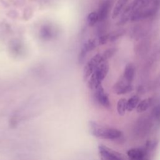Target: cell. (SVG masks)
<instances>
[{
  "instance_id": "e0dca14e",
  "label": "cell",
  "mask_w": 160,
  "mask_h": 160,
  "mask_svg": "<svg viewBox=\"0 0 160 160\" xmlns=\"http://www.w3.org/2000/svg\"><path fill=\"white\" fill-rule=\"evenodd\" d=\"M152 119L158 124H160V102L157 104L151 112Z\"/></svg>"
},
{
  "instance_id": "ac0fdd59",
  "label": "cell",
  "mask_w": 160,
  "mask_h": 160,
  "mask_svg": "<svg viewBox=\"0 0 160 160\" xmlns=\"http://www.w3.org/2000/svg\"><path fill=\"white\" fill-rule=\"evenodd\" d=\"M117 50L118 49L116 48H109V49L106 50L103 52V54H101V57H102V59L103 62L106 61L108 59L114 56V54L116 52Z\"/></svg>"
},
{
  "instance_id": "52a82bcc",
  "label": "cell",
  "mask_w": 160,
  "mask_h": 160,
  "mask_svg": "<svg viewBox=\"0 0 160 160\" xmlns=\"http://www.w3.org/2000/svg\"><path fill=\"white\" fill-rule=\"evenodd\" d=\"M95 98L98 102L104 108H109L111 106V103L108 96L105 92L102 86L95 89Z\"/></svg>"
},
{
  "instance_id": "44dd1931",
  "label": "cell",
  "mask_w": 160,
  "mask_h": 160,
  "mask_svg": "<svg viewBox=\"0 0 160 160\" xmlns=\"http://www.w3.org/2000/svg\"><path fill=\"white\" fill-rule=\"evenodd\" d=\"M148 42L146 41H142L141 44H139L138 46V52L139 54H145L147 52L148 48H149V45L148 44Z\"/></svg>"
},
{
  "instance_id": "3957f363",
  "label": "cell",
  "mask_w": 160,
  "mask_h": 160,
  "mask_svg": "<svg viewBox=\"0 0 160 160\" xmlns=\"http://www.w3.org/2000/svg\"><path fill=\"white\" fill-rule=\"evenodd\" d=\"M109 71V65L106 61L102 62L91 75L88 82V87L91 89H96L101 86V82L106 78Z\"/></svg>"
},
{
  "instance_id": "4fadbf2b",
  "label": "cell",
  "mask_w": 160,
  "mask_h": 160,
  "mask_svg": "<svg viewBox=\"0 0 160 160\" xmlns=\"http://www.w3.org/2000/svg\"><path fill=\"white\" fill-rule=\"evenodd\" d=\"M129 0H118L116 2L114 9L112 13V18L115 19L116 18L121 12L122 10L124 8V6L127 4Z\"/></svg>"
},
{
  "instance_id": "6da1fadb",
  "label": "cell",
  "mask_w": 160,
  "mask_h": 160,
  "mask_svg": "<svg viewBox=\"0 0 160 160\" xmlns=\"http://www.w3.org/2000/svg\"><path fill=\"white\" fill-rule=\"evenodd\" d=\"M90 131L91 134L99 139L115 140L122 136V132L116 128L99 124L91 121L89 123Z\"/></svg>"
},
{
  "instance_id": "8fae6325",
  "label": "cell",
  "mask_w": 160,
  "mask_h": 160,
  "mask_svg": "<svg viewBox=\"0 0 160 160\" xmlns=\"http://www.w3.org/2000/svg\"><path fill=\"white\" fill-rule=\"evenodd\" d=\"M96 44L97 42L95 39H90L86 44H84L79 56V61L80 62L83 61L86 54L88 52L95 49L96 46Z\"/></svg>"
},
{
  "instance_id": "2e32d148",
  "label": "cell",
  "mask_w": 160,
  "mask_h": 160,
  "mask_svg": "<svg viewBox=\"0 0 160 160\" xmlns=\"http://www.w3.org/2000/svg\"><path fill=\"white\" fill-rule=\"evenodd\" d=\"M127 111V100L125 98H121L117 103V111L120 116H124Z\"/></svg>"
},
{
  "instance_id": "7c38bea8",
  "label": "cell",
  "mask_w": 160,
  "mask_h": 160,
  "mask_svg": "<svg viewBox=\"0 0 160 160\" xmlns=\"http://www.w3.org/2000/svg\"><path fill=\"white\" fill-rule=\"evenodd\" d=\"M135 72H136L135 66L132 63L129 62L125 66L124 74L122 77L128 82L132 83L135 76Z\"/></svg>"
},
{
  "instance_id": "5bb4252c",
  "label": "cell",
  "mask_w": 160,
  "mask_h": 160,
  "mask_svg": "<svg viewBox=\"0 0 160 160\" xmlns=\"http://www.w3.org/2000/svg\"><path fill=\"white\" fill-rule=\"evenodd\" d=\"M153 100L151 98H149L140 101L136 107V111L139 113L143 112L146 111L147 109L149 108V107L152 105Z\"/></svg>"
},
{
  "instance_id": "7402d4cb",
  "label": "cell",
  "mask_w": 160,
  "mask_h": 160,
  "mask_svg": "<svg viewBox=\"0 0 160 160\" xmlns=\"http://www.w3.org/2000/svg\"><path fill=\"white\" fill-rule=\"evenodd\" d=\"M108 41H109V34L103 35V36H101V37H99V38L98 39V44L99 45H103V44H105L106 43H107V42Z\"/></svg>"
},
{
  "instance_id": "9a60e30c",
  "label": "cell",
  "mask_w": 160,
  "mask_h": 160,
  "mask_svg": "<svg viewBox=\"0 0 160 160\" xmlns=\"http://www.w3.org/2000/svg\"><path fill=\"white\" fill-rule=\"evenodd\" d=\"M139 97L137 95H134L129 98L127 101V111H132L138 105L139 102Z\"/></svg>"
},
{
  "instance_id": "d6986e66",
  "label": "cell",
  "mask_w": 160,
  "mask_h": 160,
  "mask_svg": "<svg viewBox=\"0 0 160 160\" xmlns=\"http://www.w3.org/2000/svg\"><path fill=\"white\" fill-rule=\"evenodd\" d=\"M87 21H88V24L90 26H94L99 21L98 12L93 11V12H91L90 14H89L87 18Z\"/></svg>"
},
{
  "instance_id": "9c48e42d",
  "label": "cell",
  "mask_w": 160,
  "mask_h": 160,
  "mask_svg": "<svg viewBox=\"0 0 160 160\" xmlns=\"http://www.w3.org/2000/svg\"><path fill=\"white\" fill-rule=\"evenodd\" d=\"M152 121L148 117L141 118L136 124V131L140 134H146L152 127Z\"/></svg>"
},
{
  "instance_id": "ffe728a7",
  "label": "cell",
  "mask_w": 160,
  "mask_h": 160,
  "mask_svg": "<svg viewBox=\"0 0 160 160\" xmlns=\"http://www.w3.org/2000/svg\"><path fill=\"white\" fill-rule=\"evenodd\" d=\"M125 33V31L124 29H119L116 31L115 32L109 34V41L111 42H113L114 41H116L119 38L122 36Z\"/></svg>"
},
{
  "instance_id": "5b68a950",
  "label": "cell",
  "mask_w": 160,
  "mask_h": 160,
  "mask_svg": "<svg viewBox=\"0 0 160 160\" xmlns=\"http://www.w3.org/2000/svg\"><path fill=\"white\" fill-rule=\"evenodd\" d=\"M103 61L102 59L101 54H97L94 56L86 64L84 69V77L85 79H87L91 76L93 73L95 69L100 65Z\"/></svg>"
},
{
  "instance_id": "8992f818",
  "label": "cell",
  "mask_w": 160,
  "mask_h": 160,
  "mask_svg": "<svg viewBox=\"0 0 160 160\" xmlns=\"http://www.w3.org/2000/svg\"><path fill=\"white\" fill-rule=\"evenodd\" d=\"M114 93L118 95L125 94L131 92L133 89L132 83L128 82L122 77L119 81H118L112 88Z\"/></svg>"
},
{
  "instance_id": "277c9868",
  "label": "cell",
  "mask_w": 160,
  "mask_h": 160,
  "mask_svg": "<svg viewBox=\"0 0 160 160\" xmlns=\"http://www.w3.org/2000/svg\"><path fill=\"white\" fill-rule=\"evenodd\" d=\"M98 151L101 160H125L123 154L103 144L98 146Z\"/></svg>"
},
{
  "instance_id": "ba28073f",
  "label": "cell",
  "mask_w": 160,
  "mask_h": 160,
  "mask_svg": "<svg viewBox=\"0 0 160 160\" xmlns=\"http://www.w3.org/2000/svg\"><path fill=\"white\" fill-rule=\"evenodd\" d=\"M147 152L145 148H134L128 151L127 155L129 160H145Z\"/></svg>"
},
{
  "instance_id": "7a4b0ae2",
  "label": "cell",
  "mask_w": 160,
  "mask_h": 160,
  "mask_svg": "<svg viewBox=\"0 0 160 160\" xmlns=\"http://www.w3.org/2000/svg\"><path fill=\"white\" fill-rule=\"evenodd\" d=\"M151 0H134L123 11L121 17L117 22L118 26L124 25L130 21L131 16L136 12L147 8L151 4Z\"/></svg>"
},
{
  "instance_id": "30bf717a",
  "label": "cell",
  "mask_w": 160,
  "mask_h": 160,
  "mask_svg": "<svg viewBox=\"0 0 160 160\" xmlns=\"http://www.w3.org/2000/svg\"><path fill=\"white\" fill-rule=\"evenodd\" d=\"M111 6V1L109 0H104L102 1L98 11L99 21H104L107 18L110 11Z\"/></svg>"
}]
</instances>
